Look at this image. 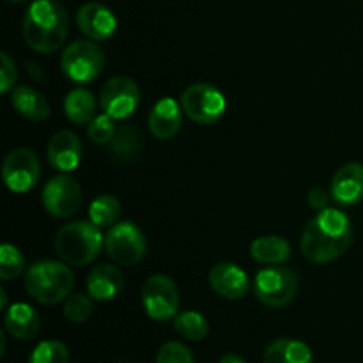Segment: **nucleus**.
I'll list each match as a JSON object with an SVG mask.
<instances>
[{"label":"nucleus","instance_id":"1","mask_svg":"<svg viewBox=\"0 0 363 363\" xmlns=\"http://www.w3.org/2000/svg\"><path fill=\"white\" fill-rule=\"evenodd\" d=\"M353 241V227L344 211L326 208L307 223L301 234V252L314 264L333 262Z\"/></svg>","mask_w":363,"mask_h":363},{"label":"nucleus","instance_id":"2","mask_svg":"<svg viewBox=\"0 0 363 363\" xmlns=\"http://www.w3.org/2000/svg\"><path fill=\"white\" fill-rule=\"evenodd\" d=\"M69 18L57 0H34L23 18V39L39 53H52L64 45Z\"/></svg>","mask_w":363,"mask_h":363},{"label":"nucleus","instance_id":"3","mask_svg":"<svg viewBox=\"0 0 363 363\" xmlns=\"http://www.w3.org/2000/svg\"><path fill=\"white\" fill-rule=\"evenodd\" d=\"M74 286L69 264L57 261L34 262L27 269L23 287L32 300L43 305H57L66 300Z\"/></svg>","mask_w":363,"mask_h":363},{"label":"nucleus","instance_id":"4","mask_svg":"<svg viewBox=\"0 0 363 363\" xmlns=\"http://www.w3.org/2000/svg\"><path fill=\"white\" fill-rule=\"evenodd\" d=\"M105 236L92 222H73L60 227L55 236V252L69 266H87L98 259Z\"/></svg>","mask_w":363,"mask_h":363},{"label":"nucleus","instance_id":"5","mask_svg":"<svg viewBox=\"0 0 363 363\" xmlns=\"http://www.w3.org/2000/svg\"><path fill=\"white\" fill-rule=\"evenodd\" d=\"M103 67H105L103 50L89 39L73 41L60 55V69L66 78L78 85L94 82L103 73Z\"/></svg>","mask_w":363,"mask_h":363},{"label":"nucleus","instance_id":"6","mask_svg":"<svg viewBox=\"0 0 363 363\" xmlns=\"http://www.w3.org/2000/svg\"><path fill=\"white\" fill-rule=\"evenodd\" d=\"M255 298L269 308L289 305L298 293V277L284 266H268L255 275Z\"/></svg>","mask_w":363,"mask_h":363},{"label":"nucleus","instance_id":"7","mask_svg":"<svg viewBox=\"0 0 363 363\" xmlns=\"http://www.w3.org/2000/svg\"><path fill=\"white\" fill-rule=\"evenodd\" d=\"M183 112L194 123L209 126L218 123L227 110V99L222 91L209 84H194L179 98Z\"/></svg>","mask_w":363,"mask_h":363},{"label":"nucleus","instance_id":"8","mask_svg":"<svg viewBox=\"0 0 363 363\" xmlns=\"http://www.w3.org/2000/svg\"><path fill=\"white\" fill-rule=\"evenodd\" d=\"M105 250L113 262L135 266L147 254V241L144 233L133 222H117L105 236Z\"/></svg>","mask_w":363,"mask_h":363},{"label":"nucleus","instance_id":"9","mask_svg":"<svg viewBox=\"0 0 363 363\" xmlns=\"http://www.w3.org/2000/svg\"><path fill=\"white\" fill-rule=\"evenodd\" d=\"M179 289L167 275H152L142 287V305L152 321L165 323L179 314Z\"/></svg>","mask_w":363,"mask_h":363},{"label":"nucleus","instance_id":"10","mask_svg":"<svg viewBox=\"0 0 363 363\" xmlns=\"http://www.w3.org/2000/svg\"><path fill=\"white\" fill-rule=\"evenodd\" d=\"M43 206L46 213L55 218H67L80 209L84 201V191L78 181L67 174L52 177L43 188Z\"/></svg>","mask_w":363,"mask_h":363},{"label":"nucleus","instance_id":"11","mask_svg":"<svg viewBox=\"0 0 363 363\" xmlns=\"http://www.w3.org/2000/svg\"><path fill=\"white\" fill-rule=\"evenodd\" d=\"M2 177L7 190L13 194H27L34 190L41 177V163L30 149H14L4 160Z\"/></svg>","mask_w":363,"mask_h":363},{"label":"nucleus","instance_id":"12","mask_svg":"<svg viewBox=\"0 0 363 363\" xmlns=\"http://www.w3.org/2000/svg\"><path fill=\"white\" fill-rule=\"evenodd\" d=\"M99 105L116 121L128 119L140 105V89L130 77H113L101 87Z\"/></svg>","mask_w":363,"mask_h":363},{"label":"nucleus","instance_id":"13","mask_svg":"<svg viewBox=\"0 0 363 363\" xmlns=\"http://www.w3.org/2000/svg\"><path fill=\"white\" fill-rule=\"evenodd\" d=\"M77 25L91 41H108L117 30V18L99 2H87L78 9Z\"/></svg>","mask_w":363,"mask_h":363},{"label":"nucleus","instance_id":"14","mask_svg":"<svg viewBox=\"0 0 363 363\" xmlns=\"http://www.w3.org/2000/svg\"><path fill=\"white\" fill-rule=\"evenodd\" d=\"M209 286L225 300H240L250 289V279L234 262H218L209 269Z\"/></svg>","mask_w":363,"mask_h":363},{"label":"nucleus","instance_id":"15","mask_svg":"<svg viewBox=\"0 0 363 363\" xmlns=\"http://www.w3.org/2000/svg\"><path fill=\"white\" fill-rule=\"evenodd\" d=\"M330 195L339 206L350 208L363 201V165L351 162L340 167L330 183Z\"/></svg>","mask_w":363,"mask_h":363},{"label":"nucleus","instance_id":"16","mask_svg":"<svg viewBox=\"0 0 363 363\" xmlns=\"http://www.w3.org/2000/svg\"><path fill=\"white\" fill-rule=\"evenodd\" d=\"M48 163L59 172H73L82 162V142L73 131L62 130L53 135L46 149Z\"/></svg>","mask_w":363,"mask_h":363},{"label":"nucleus","instance_id":"17","mask_svg":"<svg viewBox=\"0 0 363 363\" xmlns=\"http://www.w3.org/2000/svg\"><path fill=\"white\" fill-rule=\"evenodd\" d=\"M183 124V106L172 98H163L149 113V130L160 140H170Z\"/></svg>","mask_w":363,"mask_h":363},{"label":"nucleus","instance_id":"18","mask_svg":"<svg viewBox=\"0 0 363 363\" xmlns=\"http://www.w3.org/2000/svg\"><path fill=\"white\" fill-rule=\"evenodd\" d=\"M124 289V275L117 266L99 264L89 273L87 294L96 301H110Z\"/></svg>","mask_w":363,"mask_h":363},{"label":"nucleus","instance_id":"19","mask_svg":"<svg viewBox=\"0 0 363 363\" xmlns=\"http://www.w3.org/2000/svg\"><path fill=\"white\" fill-rule=\"evenodd\" d=\"M4 326L7 333L18 340L34 339L41 330V318L27 303H13L4 312Z\"/></svg>","mask_w":363,"mask_h":363},{"label":"nucleus","instance_id":"20","mask_svg":"<svg viewBox=\"0 0 363 363\" xmlns=\"http://www.w3.org/2000/svg\"><path fill=\"white\" fill-rule=\"evenodd\" d=\"M11 105L20 116L30 121H45L50 117V105L41 92L28 85H16L11 91Z\"/></svg>","mask_w":363,"mask_h":363},{"label":"nucleus","instance_id":"21","mask_svg":"<svg viewBox=\"0 0 363 363\" xmlns=\"http://www.w3.org/2000/svg\"><path fill=\"white\" fill-rule=\"evenodd\" d=\"M264 363H312L311 347L296 339H277L266 347Z\"/></svg>","mask_w":363,"mask_h":363},{"label":"nucleus","instance_id":"22","mask_svg":"<svg viewBox=\"0 0 363 363\" xmlns=\"http://www.w3.org/2000/svg\"><path fill=\"white\" fill-rule=\"evenodd\" d=\"M106 149H108V155L117 163L130 165V163L137 162L138 156H140V135H138V131L133 126L124 124V126L117 128L116 135L110 140V144L106 145Z\"/></svg>","mask_w":363,"mask_h":363},{"label":"nucleus","instance_id":"23","mask_svg":"<svg viewBox=\"0 0 363 363\" xmlns=\"http://www.w3.org/2000/svg\"><path fill=\"white\" fill-rule=\"evenodd\" d=\"M96 108H98L96 96L85 87L73 89L67 92L66 99H64V113L71 123L78 124V126L91 123L96 117Z\"/></svg>","mask_w":363,"mask_h":363},{"label":"nucleus","instance_id":"24","mask_svg":"<svg viewBox=\"0 0 363 363\" xmlns=\"http://www.w3.org/2000/svg\"><path fill=\"white\" fill-rule=\"evenodd\" d=\"M250 255L266 266H280L289 261L291 245L280 236H261L250 245Z\"/></svg>","mask_w":363,"mask_h":363},{"label":"nucleus","instance_id":"25","mask_svg":"<svg viewBox=\"0 0 363 363\" xmlns=\"http://www.w3.org/2000/svg\"><path fill=\"white\" fill-rule=\"evenodd\" d=\"M121 216V202L113 195H99L89 206V220L99 229H110Z\"/></svg>","mask_w":363,"mask_h":363},{"label":"nucleus","instance_id":"26","mask_svg":"<svg viewBox=\"0 0 363 363\" xmlns=\"http://www.w3.org/2000/svg\"><path fill=\"white\" fill-rule=\"evenodd\" d=\"M174 330L186 340H202L209 333V325L199 312L184 311L174 318Z\"/></svg>","mask_w":363,"mask_h":363},{"label":"nucleus","instance_id":"27","mask_svg":"<svg viewBox=\"0 0 363 363\" xmlns=\"http://www.w3.org/2000/svg\"><path fill=\"white\" fill-rule=\"evenodd\" d=\"M94 314V303L89 294H69L64 303V315L67 321L74 323V325H84Z\"/></svg>","mask_w":363,"mask_h":363},{"label":"nucleus","instance_id":"28","mask_svg":"<svg viewBox=\"0 0 363 363\" xmlns=\"http://www.w3.org/2000/svg\"><path fill=\"white\" fill-rule=\"evenodd\" d=\"M25 272V259L14 245L4 243L0 247V279L9 282Z\"/></svg>","mask_w":363,"mask_h":363},{"label":"nucleus","instance_id":"29","mask_svg":"<svg viewBox=\"0 0 363 363\" xmlns=\"http://www.w3.org/2000/svg\"><path fill=\"white\" fill-rule=\"evenodd\" d=\"M69 351L59 340H43L34 347L28 363H67Z\"/></svg>","mask_w":363,"mask_h":363},{"label":"nucleus","instance_id":"30","mask_svg":"<svg viewBox=\"0 0 363 363\" xmlns=\"http://www.w3.org/2000/svg\"><path fill=\"white\" fill-rule=\"evenodd\" d=\"M116 119L108 113H99L87 124V138L96 145H108L116 135Z\"/></svg>","mask_w":363,"mask_h":363},{"label":"nucleus","instance_id":"31","mask_svg":"<svg viewBox=\"0 0 363 363\" xmlns=\"http://www.w3.org/2000/svg\"><path fill=\"white\" fill-rule=\"evenodd\" d=\"M156 363H194V357L184 344L167 342L160 347Z\"/></svg>","mask_w":363,"mask_h":363},{"label":"nucleus","instance_id":"32","mask_svg":"<svg viewBox=\"0 0 363 363\" xmlns=\"http://www.w3.org/2000/svg\"><path fill=\"white\" fill-rule=\"evenodd\" d=\"M16 64L7 52L0 53V92L9 94L16 84Z\"/></svg>","mask_w":363,"mask_h":363},{"label":"nucleus","instance_id":"33","mask_svg":"<svg viewBox=\"0 0 363 363\" xmlns=\"http://www.w3.org/2000/svg\"><path fill=\"white\" fill-rule=\"evenodd\" d=\"M330 199H332V195H330L325 188L318 186V188H312V190L308 191L307 201L312 209H315V211H323V209L328 208Z\"/></svg>","mask_w":363,"mask_h":363},{"label":"nucleus","instance_id":"34","mask_svg":"<svg viewBox=\"0 0 363 363\" xmlns=\"http://www.w3.org/2000/svg\"><path fill=\"white\" fill-rule=\"evenodd\" d=\"M218 363H247V362H245L241 357H238V354H225V357L220 358Z\"/></svg>","mask_w":363,"mask_h":363},{"label":"nucleus","instance_id":"35","mask_svg":"<svg viewBox=\"0 0 363 363\" xmlns=\"http://www.w3.org/2000/svg\"><path fill=\"white\" fill-rule=\"evenodd\" d=\"M0 308H2L4 312L7 311V308H9V305H7V293H6V289H0Z\"/></svg>","mask_w":363,"mask_h":363},{"label":"nucleus","instance_id":"36","mask_svg":"<svg viewBox=\"0 0 363 363\" xmlns=\"http://www.w3.org/2000/svg\"><path fill=\"white\" fill-rule=\"evenodd\" d=\"M7 2H14V4H21V2H27V0H7Z\"/></svg>","mask_w":363,"mask_h":363}]
</instances>
